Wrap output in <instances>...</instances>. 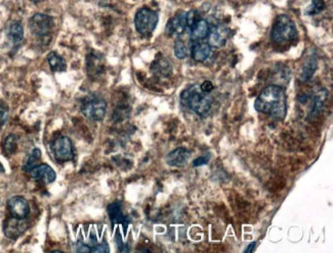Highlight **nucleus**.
<instances>
[{"label":"nucleus","mask_w":333,"mask_h":253,"mask_svg":"<svg viewBox=\"0 0 333 253\" xmlns=\"http://www.w3.org/2000/svg\"><path fill=\"white\" fill-rule=\"evenodd\" d=\"M257 112L268 114L273 119L281 121L287 115V96L285 90L279 85L266 87L254 103Z\"/></svg>","instance_id":"1"},{"label":"nucleus","mask_w":333,"mask_h":253,"mask_svg":"<svg viewBox=\"0 0 333 253\" xmlns=\"http://www.w3.org/2000/svg\"><path fill=\"white\" fill-rule=\"evenodd\" d=\"M181 102L185 107L203 116L210 110L212 97L208 93L203 92L199 84H193L182 93Z\"/></svg>","instance_id":"2"},{"label":"nucleus","mask_w":333,"mask_h":253,"mask_svg":"<svg viewBox=\"0 0 333 253\" xmlns=\"http://www.w3.org/2000/svg\"><path fill=\"white\" fill-rule=\"evenodd\" d=\"M298 36L294 22L286 15L278 16L271 31V39L276 44H285Z\"/></svg>","instance_id":"3"},{"label":"nucleus","mask_w":333,"mask_h":253,"mask_svg":"<svg viewBox=\"0 0 333 253\" xmlns=\"http://www.w3.org/2000/svg\"><path fill=\"white\" fill-rule=\"evenodd\" d=\"M81 110L86 118L93 121H101L105 118L107 103L101 96L91 95L84 99Z\"/></svg>","instance_id":"4"},{"label":"nucleus","mask_w":333,"mask_h":253,"mask_svg":"<svg viewBox=\"0 0 333 253\" xmlns=\"http://www.w3.org/2000/svg\"><path fill=\"white\" fill-rule=\"evenodd\" d=\"M158 24V15L147 7H143L134 17L137 31L142 35H150L155 30Z\"/></svg>","instance_id":"5"},{"label":"nucleus","mask_w":333,"mask_h":253,"mask_svg":"<svg viewBox=\"0 0 333 253\" xmlns=\"http://www.w3.org/2000/svg\"><path fill=\"white\" fill-rule=\"evenodd\" d=\"M50 150L53 157L58 161H70L74 156L73 144L69 138L60 137L50 143Z\"/></svg>","instance_id":"6"},{"label":"nucleus","mask_w":333,"mask_h":253,"mask_svg":"<svg viewBox=\"0 0 333 253\" xmlns=\"http://www.w3.org/2000/svg\"><path fill=\"white\" fill-rule=\"evenodd\" d=\"M30 30L33 34L40 36L48 35L53 27V20L49 16L43 14L34 15L29 21Z\"/></svg>","instance_id":"7"},{"label":"nucleus","mask_w":333,"mask_h":253,"mask_svg":"<svg viewBox=\"0 0 333 253\" xmlns=\"http://www.w3.org/2000/svg\"><path fill=\"white\" fill-rule=\"evenodd\" d=\"M8 208L14 218L25 220L30 212V207L25 198L21 196H15L7 202Z\"/></svg>","instance_id":"8"},{"label":"nucleus","mask_w":333,"mask_h":253,"mask_svg":"<svg viewBox=\"0 0 333 253\" xmlns=\"http://www.w3.org/2000/svg\"><path fill=\"white\" fill-rule=\"evenodd\" d=\"M27 228H28V225L24 220L13 218L4 222L3 231L7 238L17 239L26 232Z\"/></svg>","instance_id":"9"},{"label":"nucleus","mask_w":333,"mask_h":253,"mask_svg":"<svg viewBox=\"0 0 333 253\" xmlns=\"http://www.w3.org/2000/svg\"><path fill=\"white\" fill-rule=\"evenodd\" d=\"M230 35V30L226 26L218 25L209 29L208 44L210 47H222L226 43Z\"/></svg>","instance_id":"10"},{"label":"nucleus","mask_w":333,"mask_h":253,"mask_svg":"<svg viewBox=\"0 0 333 253\" xmlns=\"http://www.w3.org/2000/svg\"><path fill=\"white\" fill-rule=\"evenodd\" d=\"M29 174L31 177L37 180H41L44 184H50L52 182H55V179L57 177L55 170H53L48 164H40L35 166L29 171Z\"/></svg>","instance_id":"11"},{"label":"nucleus","mask_w":333,"mask_h":253,"mask_svg":"<svg viewBox=\"0 0 333 253\" xmlns=\"http://www.w3.org/2000/svg\"><path fill=\"white\" fill-rule=\"evenodd\" d=\"M191 157V153L186 148H177L167 154L165 161L169 166L182 167L187 164Z\"/></svg>","instance_id":"12"},{"label":"nucleus","mask_w":333,"mask_h":253,"mask_svg":"<svg viewBox=\"0 0 333 253\" xmlns=\"http://www.w3.org/2000/svg\"><path fill=\"white\" fill-rule=\"evenodd\" d=\"M187 28V14L184 12L178 13L174 19L169 20L166 25V35H181Z\"/></svg>","instance_id":"13"},{"label":"nucleus","mask_w":333,"mask_h":253,"mask_svg":"<svg viewBox=\"0 0 333 253\" xmlns=\"http://www.w3.org/2000/svg\"><path fill=\"white\" fill-rule=\"evenodd\" d=\"M208 22L204 19L198 20L191 28V39L195 42L200 41L208 36L209 33Z\"/></svg>","instance_id":"14"},{"label":"nucleus","mask_w":333,"mask_h":253,"mask_svg":"<svg viewBox=\"0 0 333 253\" xmlns=\"http://www.w3.org/2000/svg\"><path fill=\"white\" fill-rule=\"evenodd\" d=\"M211 53V47L208 43L196 42L192 47V58L196 62H204L209 58Z\"/></svg>","instance_id":"15"},{"label":"nucleus","mask_w":333,"mask_h":253,"mask_svg":"<svg viewBox=\"0 0 333 253\" xmlns=\"http://www.w3.org/2000/svg\"><path fill=\"white\" fill-rule=\"evenodd\" d=\"M108 213H109L110 220L114 223H122L127 225L129 221L128 219L122 212L121 204L119 202H114L108 206Z\"/></svg>","instance_id":"16"},{"label":"nucleus","mask_w":333,"mask_h":253,"mask_svg":"<svg viewBox=\"0 0 333 253\" xmlns=\"http://www.w3.org/2000/svg\"><path fill=\"white\" fill-rule=\"evenodd\" d=\"M48 62L53 72H61L66 70L67 64L65 60L63 59L61 56H59L57 52H50L48 56Z\"/></svg>","instance_id":"17"},{"label":"nucleus","mask_w":333,"mask_h":253,"mask_svg":"<svg viewBox=\"0 0 333 253\" xmlns=\"http://www.w3.org/2000/svg\"><path fill=\"white\" fill-rule=\"evenodd\" d=\"M7 35L14 43H19L20 41H22V39L24 37L23 26L17 22L12 23L10 25V27H8Z\"/></svg>","instance_id":"18"},{"label":"nucleus","mask_w":333,"mask_h":253,"mask_svg":"<svg viewBox=\"0 0 333 253\" xmlns=\"http://www.w3.org/2000/svg\"><path fill=\"white\" fill-rule=\"evenodd\" d=\"M317 70V61L316 59H309L308 62L305 63L303 68H302V72L301 74V79L302 81H307L309 79L312 78V76L314 75L315 71Z\"/></svg>","instance_id":"19"},{"label":"nucleus","mask_w":333,"mask_h":253,"mask_svg":"<svg viewBox=\"0 0 333 253\" xmlns=\"http://www.w3.org/2000/svg\"><path fill=\"white\" fill-rule=\"evenodd\" d=\"M324 92V90H323ZM322 92V93H323ZM327 97V93L326 92H324L323 95L322 94H318L316 96H315V99H314V106H313V109L311 111V114H310V118H314V117H316L318 116V114L321 112L322 110V108H323V105H324V102H325V99Z\"/></svg>","instance_id":"20"},{"label":"nucleus","mask_w":333,"mask_h":253,"mask_svg":"<svg viewBox=\"0 0 333 253\" xmlns=\"http://www.w3.org/2000/svg\"><path fill=\"white\" fill-rule=\"evenodd\" d=\"M41 159V151L39 149H34L31 153V155L29 156L28 160L24 165V170L27 171H30L32 168H34L35 166H37V163L39 162V160Z\"/></svg>","instance_id":"21"},{"label":"nucleus","mask_w":333,"mask_h":253,"mask_svg":"<svg viewBox=\"0 0 333 253\" xmlns=\"http://www.w3.org/2000/svg\"><path fill=\"white\" fill-rule=\"evenodd\" d=\"M16 144H17V139L15 134H10L8 137H6L3 142V150L5 152V154L12 155L13 153H15L16 149Z\"/></svg>","instance_id":"22"},{"label":"nucleus","mask_w":333,"mask_h":253,"mask_svg":"<svg viewBox=\"0 0 333 253\" xmlns=\"http://www.w3.org/2000/svg\"><path fill=\"white\" fill-rule=\"evenodd\" d=\"M174 55L179 60L185 59L188 55L186 44L181 39H176V41L174 43Z\"/></svg>","instance_id":"23"},{"label":"nucleus","mask_w":333,"mask_h":253,"mask_svg":"<svg viewBox=\"0 0 333 253\" xmlns=\"http://www.w3.org/2000/svg\"><path fill=\"white\" fill-rule=\"evenodd\" d=\"M153 70L157 72V73H159V74L164 75V74L170 73V70H172V68H170L169 63L164 59V60L158 61L156 63V65L153 66Z\"/></svg>","instance_id":"24"},{"label":"nucleus","mask_w":333,"mask_h":253,"mask_svg":"<svg viewBox=\"0 0 333 253\" xmlns=\"http://www.w3.org/2000/svg\"><path fill=\"white\" fill-rule=\"evenodd\" d=\"M324 7H325L324 0H313V4L308 8L307 14L310 16L317 15L324 10Z\"/></svg>","instance_id":"25"},{"label":"nucleus","mask_w":333,"mask_h":253,"mask_svg":"<svg viewBox=\"0 0 333 253\" xmlns=\"http://www.w3.org/2000/svg\"><path fill=\"white\" fill-rule=\"evenodd\" d=\"M109 246H108L107 242H103L101 244H97V245L93 246L91 248V252H95V253H104V252H109Z\"/></svg>","instance_id":"26"},{"label":"nucleus","mask_w":333,"mask_h":253,"mask_svg":"<svg viewBox=\"0 0 333 253\" xmlns=\"http://www.w3.org/2000/svg\"><path fill=\"white\" fill-rule=\"evenodd\" d=\"M196 16H197V14L195 11H191L187 14V27H189L190 29L192 28L193 25L198 21Z\"/></svg>","instance_id":"27"},{"label":"nucleus","mask_w":333,"mask_h":253,"mask_svg":"<svg viewBox=\"0 0 333 253\" xmlns=\"http://www.w3.org/2000/svg\"><path fill=\"white\" fill-rule=\"evenodd\" d=\"M8 117V110L7 108L3 105H0V127L5 123Z\"/></svg>","instance_id":"28"},{"label":"nucleus","mask_w":333,"mask_h":253,"mask_svg":"<svg viewBox=\"0 0 333 253\" xmlns=\"http://www.w3.org/2000/svg\"><path fill=\"white\" fill-rule=\"evenodd\" d=\"M208 161H209V156H201L199 158H197L194 160L193 162V166L194 167H197V166H202V165H205L208 163Z\"/></svg>","instance_id":"29"},{"label":"nucleus","mask_w":333,"mask_h":253,"mask_svg":"<svg viewBox=\"0 0 333 253\" xmlns=\"http://www.w3.org/2000/svg\"><path fill=\"white\" fill-rule=\"evenodd\" d=\"M76 251L77 252H91V248L86 246L82 242H78L76 246Z\"/></svg>","instance_id":"30"},{"label":"nucleus","mask_w":333,"mask_h":253,"mask_svg":"<svg viewBox=\"0 0 333 253\" xmlns=\"http://www.w3.org/2000/svg\"><path fill=\"white\" fill-rule=\"evenodd\" d=\"M200 86H201V89L205 93H210L211 90L213 89V85H212V83L210 82V81H205V82L202 85H200Z\"/></svg>","instance_id":"31"},{"label":"nucleus","mask_w":333,"mask_h":253,"mask_svg":"<svg viewBox=\"0 0 333 253\" xmlns=\"http://www.w3.org/2000/svg\"><path fill=\"white\" fill-rule=\"evenodd\" d=\"M255 245H256V243H255V242H253L251 244H249L248 248L245 249V252H253V249L255 247Z\"/></svg>","instance_id":"32"},{"label":"nucleus","mask_w":333,"mask_h":253,"mask_svg":"<svg viewBox=\"0 0 333 253\" xmlns=\"http://www.w3.org/2000/svg\"><path fill=\"white\" fill-rule=\"evenodd\" d=\"M31 1H32V2H35V3H36V2H40V1H42V0H31Z\"/></svg>","instance_id":"33"}]
</instances>
